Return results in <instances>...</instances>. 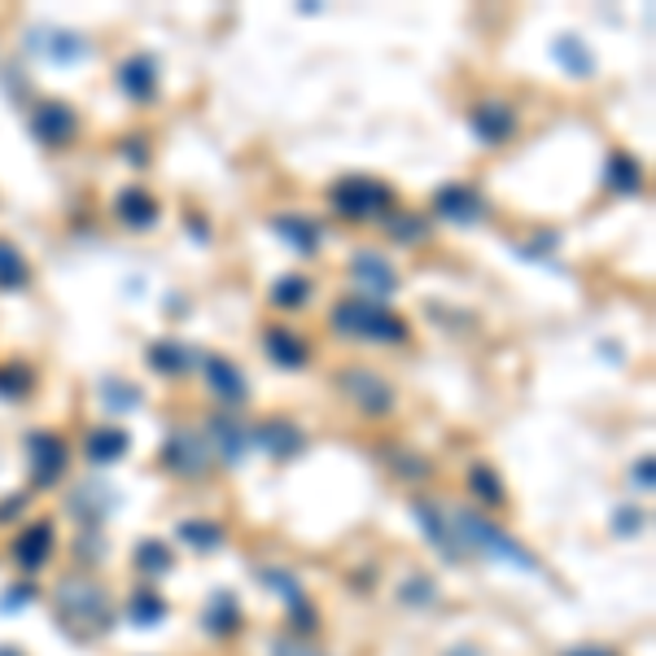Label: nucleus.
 I'll return each instance as SVG.
<instances>
[{
    "mask_svg": "<svg viewBox=\"0 0 656 656\" xmlns=\"http://www.w3.org/2000/svg\"><path fill=\"white\" fill-rule=\"evenodd\" d=\"M53 617L62 622V630H71V639H101L114 622L110 591L88 574H67L53 586Z\"/></svg>",
    "mask_w": 656,
    "mask_h": 656,
    "instance_id": "obj_1",
    "label": "nucleus"
},
{
    "mask_svg": "<svg viewBox=\"0 0 656 656\" xmlns=\"http://www.w3.org/2000/svg\"><path fill=\"white\" fill-rule=\"evenodd\" d=\"M329 329L337 337H351V342H381V346H407L412 342V324L398 311H390L385 302H367L360 293L333 302Z\"/></svg>",
    "mask_w": 656,
    "mask_h": 656,
    "instance_id": "obj_2",
    "label": "nucleus"
},
{
    "mask_svg": "<svg viewBox=\"0 0 656 656\" xmlns=\"http://www.w3.org/2000/svg\"><path fill=\"white\" fill-rule=\"evenodd\" d=\"M446 525H451V538L460 543V552L491 556V561H499V565L521 569V574H538V569H543L534 552H525V547L512 538L508 529H499V525H495V521H486L482 512L451 508V512H446Z\"/></svg>",
    "mask_w": 656,
    "mask_h": 656,
    "instance_id": "obj_3",
    "label": "nucleus"
},
{
    "mask_svg": "<svg viewBox=\"0 0 656 656\" xmlns=\"http://www.w3.org/2000/svg\"><path fill=\"white\" fill-rule=\"evenodd\" d=\"M329 206H333V215L351 219V223H372V219H385L390 211H398V198L376 175H342L329 189Z\"/></svg>",
    "mask_w": 656,
    "mask_h": 656,
    "instance_id": "obj_4",
    "label": "nucleus"
},
{
    "mask_svg": "<svg viewBox=\"0 0 656 656\" xmlns=\"http://www.w3.org/2000/svg\"><path fill=\"white\" fill-rule=\"evenodd\" d=\"M337 390H342L346 403H355L372 421H381V416H390V412L398 407L394 385H390L381 372H372V367H342V372H337Z\"/></svg>",
    "mask_w": 656,
    "mask_h": 656,
    "instance_id": "obj_5",
    "label": "nucleus"
},
{
    "mask_svg": "<svg viewBox=\"0 0 656 656\" xmlns=\"http://www.w3.org/2000/svg\"><path fill=\"white\" fill-rule=\"evenodd\" d=\"M27 460H31V486L53 491L71 473V442L58 430H36L27 434Z\"/></svg>",
    "mask_w": 656,
    "mask_h": 656,
    "instance_id": "obj_6",
    "label": "nucleus"
},
{
    "mask_svg": "<svg viewBox=\"0 0 656 656\" xmlns=\"http://www.w3.org/2000/svg\"><path fill=\"white\" fill-rule=\"evenodd\" d=\"M162 468L166 473H175V477H184V482H198V477H206L211 473V464H215V455H211V446H206V437L193 434V430H175V434L162 442Z\"/></svg>",
    "mask_w": 656,
    "mask_h": 656,
    "instance_id": "obj_7",
    "label": "nucleus"
},
{
    "mask_svg": "<svg viewBox=\"0 0 656 656\" xmlns=\"http://www.w3.org/2000/svg\"><path fill=\"white\" fill-rule=\"evenodd\" d=\"M346 272L360 285V297H367V302H385V297H394L398 285H403L398 268L385 254H376V250H355L351 263H346Z\"/></svg>",
    "mask_w": 656,
    "mask_h": 656,
    "instance_id": "obj_8",
    "label": "nucleus"
},
{
    "mask_svg": "<svg viewBox=\"0 0 656 656\" xmlns=\"http://www.w3.org/2000/svg\"><path fill=\"white\" fill-rule=\"evenodd\" d=\"M250 446H259L276 464H290V460H297L306 451V434H302V425L290 421V416H272V421L250 425Z\"/></svg>",
    "mask_w": 656,
    "mask_h": 656,
    "instance_id": "obj_9",
    "label": "nucleus"
},
{
    "mask_svg": "<svg viewBox=\"0 0 656 656\" xmlns=\"http://www.w3.org/2000/svg\"><path fill=\"white\" fill-rule=\"evenodd\" d=\"M468 132L491 149L508 145L512 137H516V110H512V101L486 97V101L468 105Z\"/></svg>",
    "mask_w": 656,
    "mask_h": 656,
    "instance_id": "obj_10",
    "label": "nucleus"
},
{
    "mask_svg": "<svg viewBox=\"0 0 656 656\" xmlns=\"http://www.w3.org/2000/svg\"><path fill=\"white\" fill-rule=\"evenodd\" d=\"M31 132L44 149H67L79 137V114L67 101H40L31 110Z\"/></svg>",
    "mask_w": 656,
    "mask_h": 656,
    "instance_id": "obj_11",
    "label": "nucleus"
},
{
    "mask_svg": "<svg viewBox=\"0 0 656 656\" xmlns=\"http://www.w3.org/2000/svg\"><path fill=\"white\" fill-rule=\"evenodd\" d=\"M53 547H58V529H53V521H31V525L18 529L9 556H13V565H18L22 574H40V569L49 565Z\"/></svg>",
    "mask_w": 656,
    "mask_h": 656,
    "instance_id": "obj_12",
    "label": "nucleus"
},
{
    "mask_svg": "<svg viewBox=\"0 0 656 656\" xmlns=\"http://www.w3.org/2000/svg\"><path fill=\"white\" fill-rule=\"evenodd\" d=\"M202 372H206V385L219 398V407H245L250 403V381L228 355H202Z\"/></svg>",
    "mask_w": 656,
    "mask_h": 656,
    "instance_id": "obj_13",
    "label": "nucleus"
},
{
    "mask_svg": "<svg viewBox=\"0 0 656 656\" xmlns=\"http://www.w3.org/2000/svg\"><path fill=\"white\" fill-rule=\"evenodd\" d=\"M114 83L128 101L149 105L158 97V58L153 53H128L119 67H114Z\"/></svg>",
    "mask_w": 656,
    "mask_h": 656,
    "instance_id": "obj_14",
    "label": "nucleus"
},
{
    "mask_svg": "<svg viewBox=\"0 0 656 656\" xmlns=\"http://www.w3.org/2000/svg\"><path fill=\"white\" fill-rule=\"evenodd\" d=\"M206 446L211 455H219L223 464H245V455L254 451L250 446V425L245 421H232V416H211L206 421Z\"/></svg>",
    "mask_w": 656,
    "mask_h": 656,
    "instance_id": "obj_15",
    "label": "nucleus"
},
{
    "mask_svg": "<svg viewBox=\"0 0 656 656\" xmlns=\"http://www.w3.org/2000/svg\"><path fill=\"white\" fill-rule=\"evenodd\" d=\"M158 215H162V206H158V198L149 193L145 184H128V189L114 193V219L128 232H149L158 223Z\"/></svg>",
    "mask_w": 656,
    "mask_h": 656,
    "instance_id": "obj_16",
    "label": "nucleus"
},
{
    "mask_svg": "<svg viewBox=\"0 0 656 656\" xmlns=\"http://www.w3.org/2000/svg\"><path fill=\"white\" fill-rule=\"evenodd\" d=\"M434 215L446 223H477L486 215V202L473 184H442L434 193Z\"/></svg>",
    "mask_w": 656,
    "mask_h": 656,
    "instance_id": "obj_17",
    "label": "nucleus"
},
{
    "mask_svg": "<svg viewBox=\"0 0 656 656\" xmlns=\"http://www.w3.org/2000/svg\"><path fill=\"white\" fill-rule=\"evenodd\" d=\"M263 355L276 367H290V372H302L311 364V346L293 333L290 324H268L263 329Z\"/></svg>",
    "mask_w": 656,
    "mask_h": 656,
    "instance_id": "obj_18",
    "label": "nucleus"
},
{
    "mask_svg": "<svg viewBox=\"0 0 656 656\" xmlns=\"http://www.w3.org/2000/svg\"><path fill=\"white\" fill-rule=\"evenodd\" d=\"M31 49L44 53L49 62H58V67H74V62H88V58H92L88 40H83L79 31H62V27H44V31L36 36Z\"/></svg>",
    "mask_w": 656,
    "mask_h": 656,
    "instance_id": "obj_19",
    "label": "nucleus"
},
{
    "mask_svg": "<svg viewBox=\"0 0 656 656\" xmlns=\"http://www.w3.org/2000/svg\"><path fill=\"white\" fill-rule=\"evenodd\" d=\"M128 451H132V434L123 425H97V430H88V437H83V460L97 464V468L119 464Z\"/></svg>",
    "mask_w": 656,
    "mask_h": 656,
    "instance_id": "obj_20",
    "label": "nucleus"
},
{
    "mask_svg": "<svg viewBox=\"0 0 656 656\" xmlns=\"http://www.w3.org/2000/svg\"><path fill=\"white\" fill-rule=\"evenodd\" d=\"M67 508H71V516L83 529H101V521L114 508V491L101 486V482H83L71 499H67Z\"/></svg>",
    "mask_w": 656,
    "mask_h": 656,
    "instance_id": "obj_21",
    "label": "nucleus"
},
{
    "mask_svg": "<svg viewBox=\"0 0 656 656\" xmlns=\"http://www.w3.org/2000/svg\"><path fill=\"white\" fill-rule=\"evenodd\" d=\"M272 232L290 245V250H297L302 259H311L315 250H320V223L311 215H302V211H285V215H272Z\"/></svg>",
    "mask_w": 656,
    "mask_h": 656,
    "instance_id": "obj_22",
    "label": "nucleus"
},
{
    "mask_svg": "<svg viewBox=\"0 0 656 656\" xmlns=\"http://www.w3.org/2000/svg\"><path fill=\"white\" fill-rule=\"evenodd\" d=\"M145 364L158 372V376H184L193 364H202L198 360V351L193 346H184V342H175V337H162V342H149L145 346Z\"/></svg>",
    "mask_w": 656,
    "mask_h": 656,
    "instance_id": "obj_23",
    "label": "nucleus"
},
{
    "mask_svg": "<svg viewBox=\"0 0 656 656\" xmlns=\"http://www.w3.org/2000/svg\"><path fill=\"white\" fill-rule=\"evenodd\" d=\"M604 184L613 193H622V198L644 193V166H639V158H630L626 149H613L608 162H604Z\"/></svg>",
    "mask_w": 656,
    "mask_h": 656,
    "instance_id": "obj_24",
    "label": "nucleus"
},
{
    "mask_svg": "<svg viewBox=\"0 0 656 656\" xmlns=\"http://www.w3.org/2000/svg\"><path fill=\"white\" fill-rule=\"evenodd\" d=\"M412 512H416V521H421V529H425V538L434 543L437 552L446 556V561H460V543L451 538V525H446V512L430 504V499H412Z\"/></svg>",
    "mask_w": 656,
    "mask_h": 656,
    "instance_id": "obj_25",
    "label": "nucleus"
},
{
    "mask_svg": "<svg viewBox=\"0 0 656 656\" xmlns=\"http://www.w3.org/2000/svg\"><path fill=\"white\" fill-rule=\"evenodd\" d=\"M202 626H206V635H215V639H228V635L241 630V604H236L232 591H215V595H211V604H206V613H202Z\"/></svg>",
    "mask_w": 656,
    "mask_h": 656,
    "instance_id": "obj_26",
    "label": "nucleus"
},
{
    "mask_svg": "<svg viewBox=\"0 0 656 656\" xmlns=\"http://www.w3.org/2000/svg\"><path fill=\"white\" fill-rule=\"evenodd\" d=\"M552 58H556L561 71L574 74V79H591V74H595V53L586 49L583 36H561V40L552 44Z\"/></svg>",
    "mask_w": 656,
    "mask_h": 656,
    "instance_id": "obj_27",
    "label": "nucleus"
},
{
    "mask_svg": "<svg viewBox=\"0 0 656 656\" xmlns=\"http://www.w3.org/2000/svg\"><path fill=\"white\" fill-rule=\"evenodd\" d=\"M468 491H473L486 508H499V504L508 499V486H504L499 468L486 464V460H473V464H468Z\"/></svg>",
    "mask_w": 656,
    "mask_h": 656,
    "instance_id": "obj_28",
    "label": "nucleus"
},
{
    "mask_svg": "<svg viewBox=\"0 0 656 656\" xmlns=\"http://www.w3.org/2000/svg\"><path fill=\"white\" fill-rule=\"evenodd\" d=\"M27 285H31V263H27V254H22L13 241L0 236V290L22 293Z\"/></svg>",
    "mask_w": 656,
    "mask_h": 656,
    "instance_id": "obj_29",
    "label": "nucleus"
},
{
    "mask_svg": "<svg viewBox=\"0 0 656 656\" xmlns=\"http://www.w3.org/2000/svg\"><path fill=\"white\" fill-rule=\"evenodd\" d=\"M175 534H180V543L184 547H193V552H219L223 547V525L219 521H180L175 525Z\"/></svg>",
    "mask_w": 656,
    "mask_h": 656,
    "instance_id": "obj_30",
    "label": "nucleus"
},
{
    "mask_svg": "<svg viewBox=\"0 0 656 656\" xmlns=\"http://www.w3.org/2000/svg\"><path fill=\"white\" fill-rule=\"evenodd\" d=\"M311 293H315V285H311L306 276L290 272V276H281V281L268 290V297H272V306H276V311H302V306L311 302Z\"/></svg>",
    "mask_w": 656,
    "mask_h": 656,
    "instance_id": "obj_31",
    "label": "nucleus"
},
{
    "mask_svg": "<svg viewBox=\"0 0 656 656\" xmlns=\"http://www.w3.org/2000/svg\"><path fill=\"white\" fill-rule=\"evenodd\" d=\"M31 390H36V367L31 364L9 360V364L0 367V398L22 403V398H31Z\"/></svg>",
    "mask_w": 656,
    "mask_h": 656,
    "instance_id": "obj_32",
    "label": "nucleus"
},
{
    "mask_svg": "<svg viewBox=\"0 0 656 656\" xmlns=\"http://www.w3.org/2000/svg\"><path fill=\"white\" fill-rule=\"evenodd\" d=\"M171 565H175V556H171V547H166L162 538H145V543L137 547V569L149 574V578L171 574Z\"/></svg>",
    "mask_w": 656,
    "mask_h": 656,
    "instance_id": "obj_33",
    "label": "nucleus"
},
{
    "mask_svg": "<svg viewBox=\"0 0 656 656\" xmlns=\"http://www.w3.org/2000/svg\"><path fill=\"white\" fill-rule=\"evenodd\" d=\"M128 617H132V626H158L166 617V604H162L158 591H137L128 599Z\"/></svg>",
    "mask_w": 656,
    "mask_h": 656,
    "instance_id": "obj_34",
    "label": "nucleus"
},
{
    "mask_svg": "<svg viewBox=\"0 0 656 656\" xmlns=\"http://www.w3.org/2000/svg\"><path fill=\"white\" fill-rule=\"evenodd\" d=\"M101 398H105V407H110L114 416H123V412L141 407V394H137V385H128V381H105Z\"/></svg>",
    "mask_w": 656,
    "mask_h": 656,
    "instance_id": "obj_35",
    "label": "nucleus"
},
{
    "mask_svg": "<svg viewBox=\"0 0 656 656\" xmlns=\"http://www.w3.org/2000/svg\"><path fill=\"white\" fill-rule=\"evenodd\" d=\"M385 232H390L394 241L412 245V241H421V236L430 232V219L425 215H394V219H385Z\"/></svg>",
    "mask_w": 656,
    "mask_h": 656,
    "instance_id": "obj_36",
    "label": "nucleus"
},
{
    "mask_svg": "<svg viewBox=\"0 0 656 656\" xmlns=\"http://www.w3.org/2000/svg\"><path fill=\"white\" fill-rule=\"evenodd\" d=\"M390 468H394V473H403V477H412V482H421V477H430V473H434V464H430V460L407 455V451L390 455Z\"/></svg>",
    "mask_w": 656,
    "mask_h": 656,
    "instance_id": "obj_37",
    "label": "nucleus"
},
{
    "mask_svg": "<svg viewBox=\"0 0 656 656\" xmlns=\"http://www.w3.org/2000/svg\"><path fill=\"white\" fill-rule=\"evenodd\" d=\"M398 595H403V604H412V608H425V604H434V599H437V586L430 583V578H407Z\"/></svg>",
    "mask_w": 656,
    "mask_h": 656,
    "instance_id": "obj_38",
    "label": "nucleus"
},
{
    "mask_svg": "<svg viewBox=\"0 0 656 656\" xmlns=\"http://www.w3.org/2000/svg\"><path fill=\"white\" fill-rule=\"evenodd\" d=\"M644 525H648V516H644V512H639V508H622V512H617V516H613V529H617L622 538H630V534H639Z\"/></svg>",
    "mask_w": 656,
    "mask_h": 656,
    "instance_id": "obj_39",
    "label": "nucleus"
},
{
    "mask_svg": "<svg viewBox=\"0 0 656 656\" xmlns=\"http://www.w3.org/2000/svg\"><path fill=\"white\" fill-rule=\"evenodd\" d=\"M119 153H123V162H132L137 171H141V166H149V141H145V137H128V141L119 145Z\"/></svg>",
    "mask_w": 656,
    "mask_h": 656,
    "instance_id": "obj_40",
    "label": "nucleus"
},
{
    "mask_svg": "<svg viewBox=\"0 0 656 656\" xmlns=\"http://www.w3.org/2000/svg\"><path fill=\"white\" fill-rule=\"evenodd\" d=\"M272 656H324L320 648H311L306 639H290V635H281L276 644H272Z\"/></svg>",
    "mask_w": 656,
    "mask_h": 656,
    "instance_id": "obj_41",
    "label": "nucleus"
},
{
    "mask_svg": "<svg viewBox=\"0 0 656 656\" xmlns=\"http://www.w3.org/2000/svg\"><path fill=\"white\" fill-rule=\"evenodd\" d=\"M36 599V586L31 583H22V586H13V591H4V599H0V613H18L22 604H31Z\"/></svg>",
    "mask_w": 656,
    "mask_h": 656,
    "instance_id": "obj_42",
    "label": "nucleus"
},
{
    "mask_svg": "<svg viewBox=\"0 0 656 656\" xmlns=\"http://www.w3.org/2000/svg\"><path fill=\"white\" fill-rule=\"evenodd\" d=\"M630 477H635V486H639V491L648 495V491H653V482H656V473H653V455H644V460H639V464L630 468Z\"/></svg>",
    "mask_w": 656,
    "mask_h": 656,
    "instance_id": "obj_43",
    "label": "nucleus"
},
{
    "mask_svg": "<svg viewBox=\"0 0 656 656\" xmlns=\"http://www.w3.org/2000/svg\"><path fill=\"white\" fill-rule=\"evenodd\" d=\"M27 504H31V495H18V499H4V504H0V521H13L18 512L27 508Z\"/></svg>",
    "mask_w": 656,
    "mask_h": 656,
    "instance_id": "obj_44",
    "label": "nucleus"
},
{
    "mask_svg": "<svg viewBox=\"0 0 656 656\" xmlns=\"http://www.w3.org/2000/svg\"><path fill=\"white\" fill-rule=\"evenodd\" d=\"M565 656H617L613 648H599V644H586V648H574V653H565Z\"/></svg>",
    "mask_w": 656,
    "mask_h": 656,
    "instance_id": "obj_45",
    "label": "nucleus"
},
{
    "mask_svg": "<svg viewBox=\"0 0 656 656\" xmlns=\"http://www.w3.org/2000/svg\"><path fill=\"white\" fill-rule=\"evenodd\" d=\"M189 228H193L198 241H206V223H202V219H189Z\"/></svg>",
    "mask_w": 656,
    "mask_h": 656,
    "instance_id": "obj_46",
    "label": "nucleus"
},
{
    "mask_svg": "<svg viewBox=\"0 0 656 656\" xmlns=\"http://www.w3.org/2000/svg\"><path fill=\"white\" fill-rule=\"evenodd\" d=\"M0 656H22L18 648H9V644H0Z\"/></svg>",
    "mask_w": 656,
    "mask_h": 656,
    "instance_id": "obj_47",
    "label": "nucleus"
}]
</instances>
